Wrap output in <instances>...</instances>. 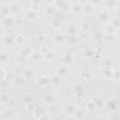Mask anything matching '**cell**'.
<instances>
[{"instance_id":"obj_26","label":"cell","mask_w":120,"mask_h":120,"mask_svg":"<svg viewBox=\"0 0 120 120\" xmlns=\"http://www.w3.org/2000/svg\"><path fill=\"white\" fill-rule=\"evenodd\" d=\"M98 120H110L108 117H106V116H100Z\"/></svg>"},{"instance_id":"obj_22","label":"cell","mask_w":120,"mask_h":120,"mask_svg":"<svg viewBox=\"0 0 120 120\" xmlns=\"http://www.w3.org/2000/svg\"><path fill=\"white\" fill-rule=\"evenodd\" d=\"M75 90H76L77 95H79V94H81V93H82V86H81L80 84H76V85H74V87H73V91H75Z\"/></svg>"},{"instance_id":"obj_11","label":"cell","mask_w":120,"mask_h":120,"mask_svg":"<svg viewBox=\"0 0 120 120\" xmlns=\"http://www.w3.org/2000/svg\"><path fill=\"white\" fill-rule=\"evenodd\" d=\"M64 41H65V38H64V36L62 34L56 33V34L53 35V42L55 44H58L59 45V44H62Z\"/></svg>"},{"instance_id":"obj_23","label":"cell","mask_w":120,"mask_h":120,"mask_svg":"<svg viewBox=\"0 0 120 120\" xmlns=\"http://www.w3.org/2000/svg\"><path fill=\"white\" fill-rule=\"evenodd\" d=\"M85 55H87V56H91L92 54H93V51L89 48V47H87L86 49H85V51H84V52H83Z\"/></svg>"},{"instance_id":"obj_1","label":"cell","mask_w":120,"mask_h":120,"mask_svg":"<svg viewBox=\"0 0 120 120\" xmlns=\"http://www.w3.org/2000/svg\"><path fill=\"white\" fill-rule=\"evenodd\" d=\"M77 109H76V106L74 103H66L64 106H63V112L68 114V115H75V112H76Z\"/></svg>"},{"instance_id":"obj_16","label":"cell","mask_w":120,"mask_h":120,"mask_svg":"<svg viewBox=\"0 0 120 120\" xmlns=\"http://www.w3.org/2000/svg\"><path fill=\"white\" fill-rule=\"evenodd\" d=\"M23 81H24V79L22 77V76H16L14 79H13V81H12V83L14 84V85H16V86H22V84H23Z\"/></svg>"},{"instance_id":"obj_2","label":"cell","mask_w":120,"mask_h":120,"mask_svg":"<svg viewBox=\"0 0 120 120\" xmlns=\"http://www.w3.org/2000/svg\"><path fill=\"white\" fill-rule=\"evenodd\" d=\"M15 115H16V112L11 108H8L2 112V116H3L2 120H11L12 118L15 117Z\"/></svg>"},{"instance_id":"obj_7","label":"cell","mask_w":120,"mask_h":120,"mask_svg":"<svg viewBox=\"0 0 120 120\" xmlns=\"http://www.w3.org/2000/svg\"><path fill=\"white\" fill-rule=\"evenodd\" d=\"M69 8H70V10H71L72 13H74V14H80V13H82V3H80V2L72 3L69 6Z\"/></svg>"},{"instance_id":"obj_15","label":"cell","mask_w":120,"mask_h":120,"mask_svg":"<svg viewBox=\"0 0 120 120\" xmlns=\"http://www.w3.org/2000/svg\"><path fill=\"white\" fill-rule=\"evenodd\" d=\"M8 6L10 8V13H12V14H14V13L17 14V12L20 10V5L18 3L13 2V3H10Z\"/></svg>"},{"instance_id":"obj_9","label":"cell","mask_w":120,"mask_h":120,"mask_svg":"<svg viewBox=\"0 0 120 120\" xmlns=\"http://www.w3.org/2000/svg\"><path fill=\"white\" fill-rule=\"evenodd\" d=\"M3 42L4 44H6L7 46H13L15 43V36L12 35H8L6 37L3 38Z\"/></svg>"},{"instance_id":"obj_21","label":"cell","mask_w":120,"mask_h":120,"mask_svg":"<svg viewBox=\"0 0 120 120\" xmlns=\"http://www.w3.org/2000/svg\"><path fill=\"white\" fill-rule=\"evenodd\" d=\"M8 100V97L5 94L0 95V103H6Z\"/></svg>"},{"instance_id":"obj_28","label":"cell","mask_w":120,"mask_h":120,"mask_svg":"<svg viewBox=\"0 0 120 120\" xmlns=\"http://www.w3.org/2000/svg\"><path fill=\"white\" fill-rule=\"evenodd\" d=\"M2 32H3V30H2V28H1V26H0V36L2 35Z\"/></svg>"},{"instance_id":"obj_5","label":"cell","mask_w":120,"mask_h":120,"mask_svg":"<svg viewBox=\"0 0 120 120\" xmlns=\"http://www.w3.org/2000/svg\"><path fill=\"white\" fill-rule=\"evenodd\" d=\"M94 10V6L90 2H84L82 3V13L89 14Z\"/></svg>"},{"instance_id":"obj_13","label":"cell","mask_w":120,"mask_h":120,"mask_svg":"<svg viewBox=\"0 0 120 120\" xmlns=\"http://www.w3.org/2000/svg\"><path fill=\"white\" fill-rule=\"evenodd\" d=\"M43 57H44V59H46L47 61H53L54 58H55V53H54V52L48 50V51L43 54Z\"/></svg>"},{"instance_id":"obj_19","label":"cell","mask_w":120,"mask_h":120,"mask_svg":"<svg viewBox=\"0 0 120 120\" xmlns=\"http://www.w3.org/2000/svg\"><path fill=\"white\" fill-rule=\"evenodd\" d=\"M8 60V55L5 52H0V63H5Z\"/></svg>"},{"instance_id":"obj_18","label":"cell","mask_w":120,"mask_h":120,"mask_svg":"<svg viewBox=\"0 0 120 120\" xmlns=\"http://www.w3.org/2000/svg\"><path fill=\"white\" fill-rule=\"evenodd\" d=\"M52 83L53 85H55V86L59 85V84L61 83V78L55 74V75L52 78Z\"/></svg>"},{"instance_id":"obj_6","label":"cell","mask_w":120,"mask_h":120,"mask_svg":"<svg viewBox=\"0 0 120 120\" xmlns=\"http://www.w3.org/2000/svg\"><path fill=\"white\" fill-rule=\"evenodd\" d=\"M105 106H106V108H107L109 111L113 112L114 110H116V109L118 108V101L115 100V99H113V98H112V99H109V100L106 101Z\"/></svg>"},{"instance_id":"obj_20","label":"cell","mask_w":120,"mask_h":120,"mask_svg":"<svg viewBox=\"0 0 120 120\" xmlns=\"http://www.w3.org/2000/svg\"><path fill=\"white\" fill-rule=\"evenodd\" d=\"M106 19H107V14H106L105 12H100V13L98 14V20H99L101 22H104L106 21Z\"/></svg>"},{"instance_id":"obj_17","label":"cell","mask_w":120,"mask_h":120,"mask_svg":"<svg viewBox=\"0 0 120 120\" xmlns=\"http://www.w3.org/2000/svg\"><path fill=\"white\" fill-rule=\"evenodd\" d=\"M37 83L38 85H40V86H44L47 83V79L45 78V76H39L37 79Z\"/></svg>"},{"instance_id":"obj_27","label":"cell","mask_w":120,"mask_h":120,"mask_svg":"<svg viewBox=\"0 0 120 120\" xmlns=\"http://www.w3.org/2000/svg\"><path fill=\"white\" fill-rule=\"evenodd\" d=\"M27 120H38V118H36V117H29Z\"/></svg>"},{"instance_id":"obj_8","label":"cell","mask_w":120,"mask_h":120,"mask_svg":"<svg viewBox=\"0 0 120 120\" xmlns=\"http://www.w3.org/2000/svg\"><path fill=\"white\" fill-rule=\"evenodd\" d=\"M34 75H35V72H34V70H33L32 68H24V69L22 70V77L24 80L31 79V78L34 77Z\"/></svg>"},{"instance_id":"obj_14","label":"cell","mask_w":120,"mask_h":120,"mask_svg":"<svg viewBox=\"0 0 120 120\" xmlns=\"http://www.w3.org/2000/svg\"><path fill=\"white\" fill-rule=\"evenodd\" d=\"M4 24L8 27H12L14 24H15V20H14V17L12 16H8V17H6V19L4 20Z\"/></svg>"},{"instance_id":"obj_3","label":"cell","mask_w":120,"mask_h":120,"mask_svg":"<svg viewBox=\"0 0 120 120\" xmlns=\"http://www.w3.org/2000/svg\"><path fill=\"white\" fill-rule=\"evenodd\" d=\"M42 102L46 105H52L55 101V96L52 93H46L42 97Z\"/></svg>"},{"instance_id":"obj_24","label":"cell","mask_w":120,"mask_h":120,"mask_svg":"<svg viewBox=\"0 0 120 120\" xmlns=\"http://www.w3.org/2000/svg\"><path fill=\"white\" fill-rule=\"evenodd\" d=\"M37 40H38L39 42L45 41V36H44V35H38V36L37 37Z\"/></svg>"},{"instance_id":"obj_4","label":"cell","mask_w":120,"mask_h":120,"mask_svg":"<svg viewBox=\"0 0 120 120\" xmlns=\"http://www.w3.org/2000/svg\"><path fill=\"white\" fill-rule=\"evenodd\" d=\"M68 72V65H61L56 68V75L59 76L60 78L67 76Z\"/></svg>"},{"instance_id":"obj_25","label":"cell","mask_w":120,"mask_h":120,"mask_svg":"<svg viewBox=\"0 0 120 120\" xmlns=\"http://www.w3.org/2000/svg\"><path fill=\"white\" fill-rule=\"evenodd\" d=\"M5 76H6V73H5V71H4L2 68H0V82H2V81L4 80Z\"/></svg>"},{"instance_id":"obj_10","label":"cell","mask_w":120,"mask_h":120,"mask_svg":"<svg viewBox=\"0 0 120 120\" xmlns=\"http://www.w3.org/2000/svg\"><path fill=\"white\" fill-rule=\"evenodd\" d=\"M24 16H25L28 20H34V19L37 18V12H36L35 9H33V8L30 9V8H29V9H27V10L25 11Z\"/></svg>"},{"instance_id":"obj_12","label":"cell","mask_w":120,"mask_h":120,"mask_svg":"<svg viewBox=\"0 0 120 120\" xmlns=\"http://www.w3.org/2000/svg\"><path fill=\"white\" fill-rule=\"evenodd\" d=\"M0 13H1L3 16H5V17H8L9 14H11V13H10L9 6H8V5H4V6H2V7L0 8Z\"/></svg>"}]
</instances>
